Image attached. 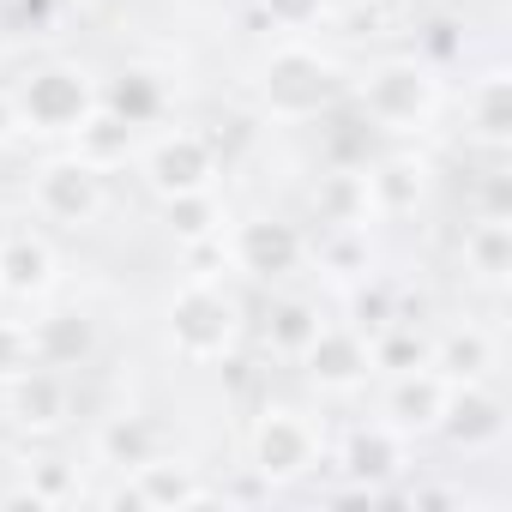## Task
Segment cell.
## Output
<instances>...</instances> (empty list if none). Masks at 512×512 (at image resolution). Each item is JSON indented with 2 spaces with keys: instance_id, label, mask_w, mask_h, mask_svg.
Segmentation results:
<instances>
[{
  "instance_id": "6da1fadb",
  "label": "cell",
  "mask_w": 512,
  "mask_h": 512,
  "mask_svg": "<svg viewBox=\"0 0 512 512\" xmlns=\"http://www.w3.org/2000/svg\"><path fill=\"white\" fill-rule=\"evenodd\" d=\"M260 103H266V115H278V121H314V115H326L338 97H344V73H338V61H326L314 43H302V37H290V43H278L266 61H260Z\"/></svg>"
},
{
  "instance_id": "7a4b0ae2",
  "label": "cell",
  "mask_w": 512,
  "mask_h": 512,
  "mask_svg": "<svg viewBox=\"0 0 512 512\" xmlns=\"http://www.w3.org/2000/svg\"><path fill=\"white\" fill-rule=\"evenodd\" d=\"M163 326H169L175 356H187V362H223V356L241 344V302H235L223 284L193 278V284H181V290L169 296Z\"/></svg>"
},
{
  "instance_id": "3957f363",
  "label": "cell",
  "mask_w": 512,
  "mask_h": 512,
  "mask_svg": "<svg viewBox=\"0 0 512 512\" xmlns=\"http://www.w3.org/2000/svg\"><path fill=\"white\" fill-rule=\"evenodd\" d=\"M326 452V434L314 428V416H302L296 404H266L247 428V470L266 488H290L302 482Z\"/></svg>"
},
{
  "instance_id": "277c9868",
  "label": "cell",
  "mask_w": 512,
  "mask_h": 512,
  "mask_svg": "<svg viewBox=\"0 0 512 512\" xmlns=\"http://www.w3.org/2000/svg\"><path fill=\"white\" fill-rule=\"evenodd\" d=\"M97 85L85 67L73 61H49L37 73H25V85L13 91V109H19V127L25 133H79L97 109Z\"/></svg>"
},
{
  "instance_id": "5b68a950",
  "label": "cell",
  "mask_w": 512,
  "mask_h": 512,
  "mask_svg": "<svg viewBox=\"0 0 512 512\" xmlns=\"http://www.w3.org/2000/svg\"><path fill=\"white\" fill-rule=\"evenodd\" d=\"M356 103H362V115H368L374 127H386V133H416V127L434 115L440 85H434V73H428L422 61H380V67L356 85Z\"/></svg>"
},
{
  "instance_id": "8992f818",
  "label": "cell",
  "mask_w": 512,
  "mask_h": 512,
  "mask_svg": "<svg viewBox=\"0 0 512 512\" xmlns=\"http://www.w3.org/2000/svg\"><path fill=\"white\" fill-rule=\"evenodd\" d=\"M139 175H145V187H151L157 199L199 193V187H211V175H217V151H211L205 133L175 127V133H157V139L139 151Z\"/></svg>"
},
{
  "instance_id": "52a82bcc",
  "label": "cell",
  "mask_w": 512,
  "mask_h": 512,
  "mask_svg": "<svg viewBox=\"0 0 512 512\" xmlns=\"http://www.w3.org/2000/svg\"><path fill=\"white\" fill-rule=\"evenodd\" d=\"M31 205L49 217V223H97L109 193H103V169H91L85 157H55L37 169V187H31Z\"/></svg>"
},
{
  "instance_id": "ba28073f",
  "label": "cell",
  "mask_w": 512,
  "mask_h": 512,
  "mask_svg": "<svg viewBox=\"0 0 512 512\" xmlns=\"http://www.w3.org/2000/svg\"><path fill=\"white\" fill-rule=\"evenodd\" d=\"M338 470L350 476V494H380L386 482H398L410 470V440L392 422H362V428H350Z\"/></svg>"
},
{
  "instance_id": "9c48e42d",
  "label": "cell",
  "mask_w": 512,
  "mask_h": 512,
  "mask_svg": "<svg viewBox=\"0 0 512 512\" xmlns=\"http://www.w3.org/2000/svg\"><path fill=\"white\" fill-rule=\"evenodd\" d=\"M440 434H446L458 452H500V446H506V398L488 392V380L452 386L446 416H440Z\"/></svg>"
},
{
  "instance_id": "30bf717a",
  "label": "cell",
  "mask_w": 512,
  "mask_h": 512,
  "mask_svg": "<svg viewBox=\"0 0 512 512\" xmlns=\"http://www.w3.org/2000/svg\"><path fill=\"white\" fill-rule=\"evenodd\" d=\"M211 500V482L187 464V458H139L133 476L109 494V506H199Z\"/></svg>"
},
{
  "instance_id": "8fae6325",
  "label": "cell",
  "mask_w": 512,
  "mask_h": 512,
  "mask_svg": "<svg viewBox=\"0 0 512 512\" xmlns=\"http://www.w3.org/2000/svg\"><path fill=\"white\" fill-rule=\"evenodd\" d=\"M296 362L308 368V380H314L320 392H356V386L374 374V350H368V338H362L356 326H320L314 344H308Z\"/></svg>"
},
{
  "instance_id": "7c38bea8",
  "label": "cell",
  "mask_w": 512,
  "mask_h": 512,
  "mask_svg": "<svg viewBox=\"0 0 512 512\" xmlns=\"http://www.w3.org/2000/svg\"><path fill=\"white\" fill-rule=\"evenodd\" d=\"M446 398H452V380H446L434 362L404 368V374H392V386H386V416H380V422H392L404 440L434 434L440 416H446Z\"/></svg>"
},
{
  "instance_id": "4fadbf2b",
  "label": "cell",
  "mask_w": 512,
  "mask_h": 512,
  "mask_svg": "<svg viewBox=\"0 0 512 512\" xmlns=\"http://www.w3.org/2000/svg\"><path fill=\"white\" fill-rule=\"evenodd\" d=\"M302 253H308V241H302L296 223L253 217V223L235 229V266L253 272V278H284V272H296V266H302Z\"/></svg>"
},
{
  "instance_id": "5bb4252c",
  "label": "cell",
  "mask_w": 512,
  "mask_h": 512,
  "mask_svg": "<svg viewBox=\"0 0 512 512\" xmlns=\"http://www.w3.org/2000/svg\"><path fill=\"white\" fill-rule=\"evenodd\" d=\"M13 386V422L19 428H31V434H49V428H61L67 422V410H73V398H67V380H61V368H25L19 380H7Z\"/></svg>"
},
{
  "instance_id": "9a60e30c",
  "label": "cell",
  "mask_w": 512,
  "mask_h": 512,
  "mask_svg": "<svg viewBox=\"0 0 512 512\" xmlns=\"http://www.w3.org/2000/svg\"><path fill=\"white\" fill-rule=\"evenodd\" d=\"M368 175V199H374V217H404V211H416L422 205V193H428V163L422 157H380L374 169H362Z\"/></svg>"
},
{
  "instance_id": "2e32d148",
  "label": "cell",
  "mask_w": 512,
  "mask_h": 512,
  "mask_svg": "<svg viewBox=\"0 0 512 512\" xmlns=\"http://www.w3.org/2000/svg\"><path fill=\"white\" fill-rule=\"evenodd\" d=\"M97 350V326L85 320V314H73V308H61V314H43L37 326H31V356L43 362V368H79L85 356Z\"/></svg>"
},
{
  "instance_id": "e0dca14e",
  "label": "cell",
  "mask_w": 512,
  "mask_h": 512,
  "mask_svg": "<svg viewBox=\"0 0 512 512\" xmlns=\"http://www.w3.org/2000/svg\"><path fill=\"white\" fill-rule=\"evenodd\" d=\"M49 284H55V247L43 235L0 241V290L7 296H49Z\"/></svg>"
},
{
  "instance_id": "ac0fdd59",
  "label": "cell",
  "mask_w": 512,
  "mask_h": 512,
  "mask_svg": "<svg viewBox=\"0 0 512 512\" xmlns=\"http://www.w3.org/2000/svg\"><path fill=\"white\" fill-rule=\"evenodd\" d=\"M428 362H434L452 386H464V380H488V374L500 368V344H494L482 326H458V332H446L440 344H428Z\"/></svg>"
},
{
  "instance_id": "d6986e66",
  "label": "cell",
  "mask_w": 512,
  "mask_h": 512,
  "mask_svg": "<svg viewBox=\"0 0 512 512\" xmlns=\"http://www.w3.org/2000/svg\"><path fill=\"white\" fill-rule=\"evenodd\" d=\"M314 211L326 229H368L374 223V199H368V175L362 169H332L314 187Z\"/></svg>"
},
{
  "instance_id": "ffe728a7",
  "label": "cell",
  "mask_w": 512,
  "mask_h": 512,
  "mask_svg": "<svg viewBox=\"0 0 512 512\" xmlns=\"http://www.w3.org/2000/svg\"><path fill=\"white\" fill-rule=\"evenodd\" d=\"M157 452V428L145 422V416H109L103 428H97V440H91V458L97 464H115V470H133L139 458H151Z\"/></svg>"
},
{
  "instance_id": "44dd1931",
  "label": "cell",
  "mask_w": 512,
  "mask_h": 512,
  "mask_svg": "<svg viewBox=\"0 0 512 512\" xmlns=\"http://www.w3.org/2000/svg\"><path fill=\"white\" fill-rule=\"evenodd\" d=\"M464 272H476L482 284H506V272H512V223L506 217H482L464 235Z\"/></svg>"
},
{
  "instance_id": "7402d4cb",
  "label": "cell",
  "mask_w": 512,
  "mask_h": 512,
  "mask_svg": "<svg viewBox=\"0 0 512 512\" xmlns=\"http://www.w3.org/2000/svg\"><path fill=\"white\" fill-rule=\"evenodd\" d=\"M133 133H139V127H127L121 115H109V109L97 103V109H91V121H85V127L73 133V139H79V151H73V157H85L91 169L127 163V151H133Z\"/></svg>"
},
{
  "instance_id": "603a6c76",
  "label": "cell",
  "mask_w": 512,
  "mask_h": 512,
  "mask_svg": "<svg viewBox=\"0 0 512 512\" xmlns=\"http://www.w3.org/2000/svg\"><path fill=\"white\" fill-rule=\"evenodd\" d=\"M163 217H169V229L181 235V241H217L223 235V205H217V193L211 187H199V193H175V199H163Z\"/></svg>"
},
{
  "instance_id": "cb8c5ba5",
  "label": "cell",
  "mask_w": 512,
  "mask_h": 512,
  "mask_svg": "<svg viewBox=\"0 0 512 512\" xmlns=\"http://www.w3.org/2000/svg\"><path fill=\"white\" fill-rule=\"evenodd\" d=\"M97 97H103V109L121 115L127 127H145V121L163 109V85H157V73H139V67L121 73V79H115L109 91H97Z\"/></svg>"
},
{
  "instance_id": "d4e9b609",
  "label": "cell",
  "mask_w": 512,
  "mask_h": 512,
  "mask_svg": "<svg viewBox=\"0 0 512 512\" xmlns=\"http://www.w3.org/2000/svg\"><path fill=\"white\" fill-rule=\"evenodd\" d=\"M470 127H476L488 145H500V139L512 133V85H506V73L476 79V91H470Z\"/></svg>"
},
{
  "instance_id": "484cf974",
  "label": "cell",
  "mask_w": 512,
  "mask_h": 512,
  "mask_svg": "<svg viewBox=\"0 0 512 512\" xmlns=\"http://www.w3.org/2000/svg\"><path fill=\"white\" fill-rule=\"evenodd\" d=\"M326 320H320V308L314 302H284L278 314H272V326H266V338H272V350L278 356H302L308 344H314V332H320Z\"/></svg>"
},
{
  "instance_id": "4316f807",
  "label": "cell",
  "mask_w": 512,
  "mask_h": 512,
  "mask_svg": "<svg viewBox=\"0 0 512 512\" xmlns=\"http://www.w3.org/2000/svg\"><path fill=\"white\" fill-rule=\"evenodd\" d=\"M320 266H332L338 278H368V229H326Z\"/></svg>"
},
{
  "instance_id": "83f0119b",
  "label": "cell",
  "mask_w": 512,
  "mask_h": 512,
  "mask_svg": "<svg viewBox=\"0 0 512 512\" xmlns=\"http://www.w3.org/2000/svg\"><path fill=\"white\" fill-rule=\"evenodd\" d=\"M25 494H31L37 506H67V500H79V470L61 464V458H43V464H31Z\"/></svg>"
},
{
  "instance_id": "f1b7e54d",
  "label": "cell",
  "mask_w": 512,
  "mask_h": 512,
  "mask_svg": "<svg viewBox=\"0 0 512 512\" xmlns=\"http://www.w3.org/2000/svg\"><path fill=\"white\" fill-rule=\"evenodd\" d=\"M398 320V308H392V290L386 284H356L350 290V326L362 332V338H374L380 326H392Z\"/></svg>"
},
{
  "instance_id": "f546056e",
  "label": "cell",
  "mask_w": 512,
  "mask_h": 512,
  "mask_svg": "<svg viewBox=\"0 0 512 512\" xmlns=\"http://www.w3.org/2000/svg\"><path fill=\"white\" fill-rule=\"evenodd\" d=\"M25 368H37V356H31V326H19V320H0V386H7V380H19Z\"/></svg>"
},
{
  "instance_id": "4dcf8cb0",
  "label": "cell",
  "mask_w": 512,
  "mask_h": 512,
  "mask_svg": "<svg viewBox=\"0 0 512 512\" xmlns=\"http://www.w3.org/2000/svg\"><path fill=\"white\" fill-rule=\"evenodd\" d=\"M260 13L278 25V31H308V25H320V13H326V0H260Z\"/></svg>"
},
{
  "instance_id": "1f68e13d",
  "label": "cell",
  "mask_w": 512,
  "mask_h": 512,
  "mask_svg": "<svg viewBox=\"0 0 512 512\" xmlns=\"http://www.w3.org/2000/svg\"><path fill=\"white\" fill-rule=\"evenodd\" d=\"M25 127H19V109H13V97L7 91H0V145H7V139H19Z\"/></svg>"
},
{
  "instance_id": "d6a6232c",
  "label": "cell",
  "mask_w": 512,
  "mask_h": 512,
  "mask_svg": "<svg viewBox=\"0 0 512 512\" xmlns=\"http://www.w3.org/2000/svg\"><path fill=\"white\" fill-rule=\"evenodd\" d=\"M19 7H25L31 19H55L61 7H73V0H19Z\"/></svg>"
}]
</instances>
